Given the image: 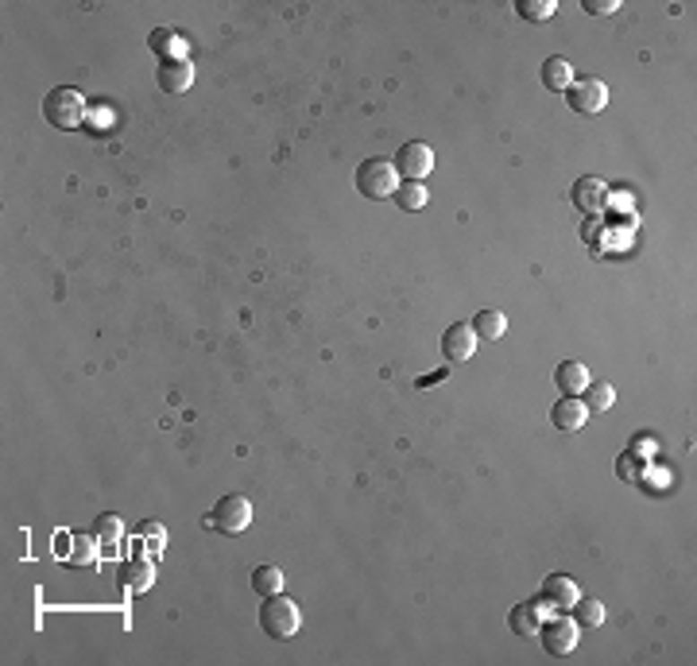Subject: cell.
I'll return each instance as SVG.
<instances>
[{
	"label": "cell",
	"instance_id": "6da1fadb",
	"mask_svg": "<svg viewBox=\"0 0 697 666\" xmlns=\"http://www.w3.org/2000/svg\"><path fill=\"white\" fill-rule=\"evenodd\" d=\"M260 627H264V635L267 639H291V635H299V627H302V612H299V604L291 600L287 593H275V597H264L260 604Z\"/></svg>",
	"mask_w": 697,
	"mask_h": 666
},
{
	"label": "cell",
	"instance_id": "7a4b0ae2",
	"mask_svg": "<svg viewBox=\"0 0 697 666\" xmlns=\"http://www.w3.org/2000/svg\"><path fill=\"white\" fill-rule=\"evenodd\" d=\"M85 113H90V109H85V97L78 90H70V85H55V90L43 97V117L51 128H63V132L82 128Z\"/></svg>",
	"mask_w": 697,
	"mask_h": 666
},
{
	"label": "cell",
	"instance_id": "3957f363",
	"mask_svg": "<svg viewBox=\"0 0 697 666\" xmlns=\"http://www.w3.org/2000/svg\"><path fill=\"white\" fill-rule=\"evenodd\" d=\"M396 187H399V175H396V167H391V159L372 155V159H364V163L357 167V190L369 202L391 198V194H396Z\"/></svg>",
	"mask_w": 697,
	"mask_h": 666
},
{
	"label": "cell",
	"instance_id": "277c9868",
	"mask_svg": "<svg viewBox=\"0 0 697 666\" xmlns=\"http://www.w3.org/2000/svg\"><path fill=\"white\" fill-rule=\"evenodd\" d=\"M391 167H396L399 182H423L434 171V147L423 140H407L396 155H391Z\"/></svg>",
	"mask_w": 697,
	"mask_h": 666
},
{
	"label": "cell",
	"instance_id": "5b68a950",
	"mask_svg": "<svg viewBox=\"0 0 697 666\" xmlns=\"http://www.w3.org/2000/svg\"><path fill=\"white\" fill-rule=\"evenodd\" d=\"M248 523H252V504L244 496H237V492L222 496L217 500V508L205 515V527H213V531H222V535H240Z\"/></svg>",
	"mask_w": 697,
	"mask_h": 666
},
{
	"label": "cell",
	"instance_id": "8992f818",
	"mask_svg": "<svg viewBox=\"0 0 697 666\" xmlns=\"http://www.w3.org/2000/svg\"><path fill=\"white\" fill-rule=\"evenodd\" d=\"M543 639V647L550 651V655H558V659H566L573 647H578V620L566 612H554V616H543V624H539V632H535Z\"/></svg>",
	"mask_w": 697,
	"mask_h": 666
},
{
	"label": "cell",
	"instance_id": "52a82bcc",
	"mask_svg": "<svg viewBox=\"0 0 697 666\" xmlns=\"http://www.w3.org/2000/svg\"><path fill=\"white\" fill-rule=\"evenodd\" d=\"M566 105L578 117H597L608 105V85L601 78H573L566 85Z\"/></svg>",
	"mask_w": 697,
	"mask_h": 666
},
{
	"label": "cell",
	"instance_id": "ba28073f",
	"mask_svg": "<svg viewBox=\"0 0 697 666\" xmlns=\"http://www.w3.org/2000/svg\"><path fill=\"white\" fill-rule=\"evenodd\" d=\"M476 333H473V322H454L446 333H442V356H446V364H465L473 356L476 349Z\"/></svg>",
	"mask_w": 697,
	"mask_h": 666
},
{
	"label": "cell",
	"instance_id": "9c48e42d",
	"mask_svg": "<svg viewBox=\"0 0 697 666\" xmlns=\"http://www.w3.org/2000/svg\"><path fill=\"white\" fill-rule=\"evenodd\" d=\"M578 582L566 574H550L543 582V593H539V604L543 609H554V612H570V604L578 600Z\"/></svg>",
	"mask_w": 697,
	"mask_h": 666
},
{
	"label": "cell",
	"instance_id": "30bf717a",
	"mask_svg": "<svg viewBox=\"0 0 697 666\" xmlns=\"http://www.w3.org/2000/svg\"><path fill=\"white\" fill-rule=\"evenodd\" d=\"M605 198H608V187L597 175H585V179H578L573 182V190H570V202L581 209L585 217H597L605 209Z\"/></svg>",
	"mask_w": 697,
	"mask_h": 666
},
{
	"label": "cell",
	"instance_id": "8fae6325",
	"mask_svg": "<svg viewBox=\"0 0 697 666\" xmlns=\"http://www.w3.org/2000/svg\"><path fill=\"white\" fill-rule=\"evenodd\" d=\"M159 85H163L167 93H187L194 85V63L190 58H175V63H159Z\"/></svg>",
	"mask_w": 697,
	"mask_h": 666
},
{
	"label": "cell",
	"instance_id": "7c38bea8",
	"mask_svg": "<svg viewBox=\"0 0 697 666\" xmlns=\"http://www.w3.org/2000/svg\"><path fill=\"white\" fill-rule=\"evenodd\" d=\"M543 616H546V609H543L539 600H523V604H516V609L508 612V627H511V632H516V635L531 639L535 632H539Z\"/></svg>",
	"mask_w": 697,
	"mask_h": 666
},
{
	"label": "cell",
	"instance_id": "4fadbf2b",
	"mask_svg": "<svg viewBox=\"0 0 697 666\" xmlns=\"http://www.w3.org/2000/svg\"><path fill=\"white\" fill-rule=\"evenodd\" d=\"M589 368H585L581 361H562L558 368H554V384H558V391L562 396H581L585 388H589Z\"/></svg>",
	"mask_w": 697,
	"mask_h": 666
},
{
	"label": "cell",
	"instance_id": "5bb4252c",
	"mask_svg": "<svg viewBox=\"0 0 697 666\" xmlns=\"http://www.w3.org/2000/svg\"><path fill=\"white\" fill-rule=\"evenodd\" d=\"M585 418H589V411L581 407L578 396H562L554 403V411H550V423H554L558 430H566V434H573V430H581L585 426Z\"/></svg>",
	"mask_w": 697,
	"mask_h": 666
},
{
	"label": "cell",
	"instance_id": "9a60e30c",
	"mask_svg": "<svg viewBox=\"0 0 697 666\" xmlns=\"http://www.w3.org/2000/svg\"><path fill=\"white\" fill-rule=\"evenodd\" d=\"M148 47L159 55V63H175V58H187V43H182L179 31H170V28H155L148 35Z\"/></svg>",
	"mask_w": 697,
	"mask_h": 666
},
{
	"label": "cell",
	"instance_id": "2e32d148",
	"mask_svg": "<svg viewBox=\"0 0 697 666\" xmlns=\"http://www.w3.org/2000/svg\"><path fill=\"white\" fill-rule=\"evenodd\" d=\"M581 407L589 415H605V411H613V403H616V388L608 384V380H589V388L581 391Z\"/></svg>",
	"mask_w": 697,
	"mask_h": 666
},
{
	"label": "cell",
	"instance_id": "e0dca14e",
	"mask_svg": "<svg viewBox=\"0 0 697 666\" xmlns=\"http://www.w3.org/2000/svg\"><path fill=\"white\" fill-rule=\"evenodd\" d=\"M152 582H155V565L148 558H132V562H125V570H120V585L132 589V593H144Z\"/></svg>",
	"mask_w": 697,
	"mask_h": 666
},
{
	"label": "cell",
	"instance_id": "ac0fdd59",
	"mask_svg": "<svg viewBox=\"0 0 697 666\" xmlns=\"http://www.w3.org/2000/svg\"><path fill=\"white\" fill-rule=\"evenodd\" d=\"M252 589L260 597H275V593H283V589H287V577H283L279 565H256V570H252Z\"/></svg>",
	"mask_w": 697,
	"mask_h": 666
},
{
	"label": "cell",
	"instance_id": "d6986e66",
	"mask_svg": "<svg viewBox=\"0 0 697 666\" xmlns=\"http://www.w3.org/2000/svg\"><path fill=\"white\" fill-rule=\"evenodd\" d=\"M573 82V66L566 63V58H546L543 63V85L550 93H566V85Z\"/></svg>",
	"mask_w": 697,
	"mask_h": 666
},
{
	"label": "cell",
	"instance_id": "ffe728a7",
	"mask_svg": "<svg viewBox=\"0 0 697 666\" xmlns=\"http://www.w3.org/2000/svg\"><path fill=\"white\" fill-rule=\"evenodd\" d=\"M391 198H396L403 214H419V209H426V202H431V194H426L423 182H399Z\"/></svg>",
	"mask_w": 697,
	"mask_h": 666
},
{
	"label": "cell",
	"instance_id": "44dd1931",
	"mask_svg": "<svg viewBox=\"0 0 697 666\" xmlns=\"http://www.w3.org/2000/svg\"><path fill=\"white\" fill-rule=\"evenodd\" d=\"M473 333L476 337H484V341H500L508 333V318L500 311H481L473 318Z\"/></svg>",
	"mask_w": 697,
	"mask_h": 666
},
{
	"label": "cell",
	"instance_id": "7402d4cb",
	"mask_svg": "<svg viewBox=\"0 0 697 666\" xmlns=\"http://www.w3.org/2000/svg\"><path fill=\"white\" fill-rule=\"evenodd\" d=\"M570 612H573V620H578V627H601L605 624V604L593 597H578L570 604Z\"/></svg>",
	"mask_w": 697,
	"mask_h": 666
},
{
	"label": "cell",
	"instance_id": "603a6c76",
	"mask_svg": "<svg viewBox=\"0 0 697 666\" xmlns=\"http://www.w3.org/2000/svg\"><path fill=\"white\" fill-rule=\"evenodd\" d=\"M554 0H519V4H516V12H519V16L523 20H527V23H543V20H550V16H554Z\"/></svg>",
	"mask_w": 697,
	"mask_h": 666
},
{
	"label": "cell",
	"instance_id": "cb8c5ba5",
	"mask_svg": "<svg viewBox=\"0 0 697 666\" xmlns=\"http://www.w3.org/2000/svg\"><path fill=\"white\" fill-rule=\"evenodd\" d=\"M120 531H125V527H120L117 515H101V520H97V527H93V539L101 542V547H113V542L120 539Z\"/></svg>",
	"mask_w": 697,
	"mask_h": 666
},
{
	"label": "cell",
	"instance_id": "d4e9b609",
	"mask_svg": "<svg viewBox=\"0 0 697 666\" xmlns=\"http://www.w3.org/2000/svg\"><path fill=\"white\" fill-rule=\"evenodd\" d=\"M97 562V550H93V539H85V535H74V554H70V565H93Z\"/></svg>",
	"mask_w": 697,
	"mask_h": 666
},
{
	"label": "cell",
	"instance_id": "484cf974",
	"mask_svg": "<svg viewBox=\"0 0 697 666\" xmlns=\"http://www.w3.org/2000/svg\"><path fill=\"white\" fill-rule=\"evenodd\" d=\"M117 120H113V109H93V113H85V128H90L93 136H101V132H109Z\"/></svg>",
	"mask_w": 697,
	"mask_h": 666
},
{
	"label": "cell",
	"instance_id": "4316f807",
	"mask_svg": "<svg viewBox=\"0 0 697 666\" xmlns=\"http://www.w3.org/2000/svg\"><path fill=\"white\" fill-rule=\"evenodd\" d=\"M589 16H613V12L620 8V0H585L581 4Z\"/></svg>",
	"mask_w": 697,
	"mask_h": 666
},
{
	"label": "cell",
	"instance_id": "83f0119b",
	"mask_svg": "<svg viewBox=\"0 0 697 666\" xmlns=\"http://www.w3.org/2000/svg\"><path fill=\"white\" fill-rule=\"evenodd\" d=\"M616 473H620L623 480H628V477H635V465L628 461V453H623V458H620V465H616Z\"/></svg>",
	"mask_w": 697,
	"mask_h": 666
}]
</instances>
